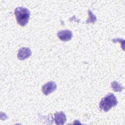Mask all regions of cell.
<instances>
[{
    "instance_id": "6da1fadb",
    "label": "cell",
    "mask_w": 125,
    "mask_h": 125,
    "mask_svg": "<svg viewBox=\"0 0 125 125\" xmlns=\"http://www.w3.org/2000/svg\"><path fill=\"white\" fill-rule=\"evenodd\" d=\"M15 15L18 24L21 26H24L29 21L30 13L26 8L18 7L15 9Z\"/></svg>"
},
{
    "instance_id": "7a4b0ae2",
    "label": "cell",
    "mask_w": 125,
    "mask_h": 125,
    "mask_svg": "<svg viewBox=\"0 0 125 125\" xmlns=\"http://www.w3.org/2000/svg\"><path fill=\"white\" fill-rule=\"evenodd\" d=\"M118 103L115 95L112 93H109L104 97L99 104V107L101 110L107 112L112 107L117 105Z\"/></svg>"
},
{
    "instance_id": "3957f363",
    "label": "cell",
    "mask_w": 125,
    "mask_h": 125,
    "mask_svg": "<svg viewBox=\"0 0 125 125\" xmlns=\"http://www.w3.org/2000/svg\"><path fill=\"white\" fill-rule=\"evenodd\" d=\"M57 88V84L53 81H50L43 85H42V93L45 95H47L49 94L52 93L54 91H55Z\"/></svg>"
},
{
    "instance_id": "277c9868",
    "label": "cell",
    "mask_w": 125,
    "mask_h": 125,
    "mask_svg": "<svg viewBox=\"0 0 125 125\" xmlns=\"http://www.w3.org/2000/svg\"><path fill=\"white\" fill-rule=\"evenodd\" d=\"M54 120L56 125H63L66 121V118L65 113L62 111L56 112L54 113Z\"/></svg>"
},
{
    "instance_id": "5b68a950",
    "label": "cell",
    "mask_w": 125,
    "mask_h": 125,
    "mask_svg": "<svg viewBox=\"0 0 125 125\" xmlns=\"http://www.w3.org/2000/svg\"><path fill=\"white\" fill-rule=\"evenodd\" d=\"M58 38L62 41H68L71 39L72 37V33L71 31L65 29L59 31L57 33Z\"/></svg>"
},
{
    "instance_id": "8992f818",
    "label": "cell",
    "mask_w": 125,
    "mask_h": 125,
    "mask_svg": "<svg viewBox=\"0 0 125 125\" xmlns=\"http://www.w3.org/2000/svg\"><path fill=\"white\" fill-rule=\"evenodd\" d=\"M31 51L28 47H23L19 50L18 58L20 60H23L29 58L31 55Z\"/></svg>"
},
{
    "instance_id": "52a82bcc",
    "label": "cell",
    "mask_w": 125,
    "mask_h": 125,
    "mask_svg": "<svg viewBox=\"0 0 125 125\" xmlns=\"http://www.w3.org/2000/svg\"><path fill=\"white\" fill-rule=\"evenodd\" d=\"M111 86L112 89L116 92L121 91L124 87L122 86V85H121L120 83H119L118 82L116 81H113L111 83Z\"/></svg>"
},
{
    "instance_id": "ba28073f",
    "label": "cell",
    "mask_w": 125,
    "mask_h": 125,
    "mask_svg": "<svg viewBox=\"0 0 125 125\" xmlns=\"http://www.w3.org/2000/svg\"><path fill=\"white\" fill-rule=\"evenodd\" d=\"M88 14L89 18L87 20V21H86V23H91V22L94 23L96 21V20H97L96 17L93 14L92 11L90 10H88Z\"/></svg>"
}]
</instances>
